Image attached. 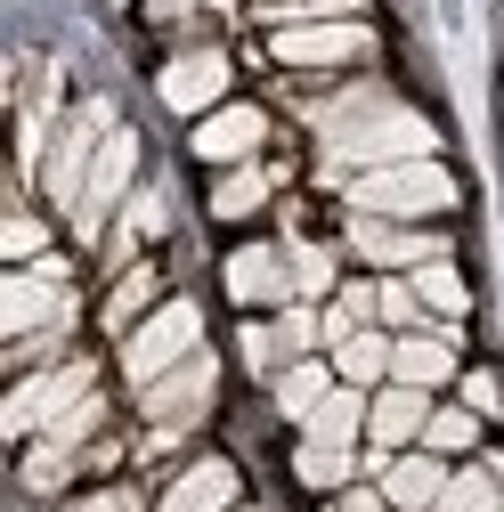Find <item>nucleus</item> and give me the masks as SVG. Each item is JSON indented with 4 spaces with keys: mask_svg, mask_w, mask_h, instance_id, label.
Segmentation results:
<instances>
[{
    "mask_svg": "<svg viewBox=\"0 0 504 512\" xmlns=\"http://www.w3.org/2000/svg\"><path fill=\"white\" fill-rule=\"evenodd\" d=\"M309 122H318V139H326V187H350L366 171H391V163H423L439 139H431V122L407 114L391 90H342V98H309Z\"/></svg>",
    "mask_w": 504,
    "mask_h": 512,
    "instance_id": "f257e3e1",
    "label": "nucleus"
},
{
    "mask_svg": "<svg viewBox=\"0 0 504 512\" xmlns=\"http://www.w3.org/2000/svg\"><path fill=\"white\" fill-rule=\"evenodd\" d=\"M448 204H456V179L439 171L431 155L350 179V212H366V220H423V212H448Z\"/></svg>",
    "mask_w": 504,
    "mask_h": 512,
    "instance_id": "f03ea898",
    "label": "nucleus"
},
{
    "mask_svg": "<svg viewBox=\"0 0 504 512\" xmlns=\"http://www.w3.org/2000/svg\"><path fill=\"white\" fill-rule=\"evenodd\" d=\"M106 139H114V106H106V98H82V114L66 122V131H57V147H49V163H41L49 204L82 212V187H90V171H98Z\"/></svg>",
    "mask_w": 504,
    "mask_h": 512,
    "instance_id": "7ed1b4c3",
    "label": "nucleus"
},
{
    "mask_svg": "<svg viewBox=\"0 0 504 512\" xmlns=\"http://www.w3.org/2000/svg\"><path fill=\"white\" fill-rule=\"evenodd\" d=\"M196 342H204L196 301H163V309H147V326H131V342H122V366H131V382L147 391V382H163L171 366L196 358Z\"/></svg>",
    "mask_w": 504,
    "mask_h": 512,
    "instance_id": "20e7f679",
    "label": "nucleus"
},
{
    "mask_svg": "<svg viewBox=\"0 0 504 512\" xmlns=\"http://www.w3.org/2000/svg\"><path fill=\"white\" fill-rule=\"evenodd\" d=\"M0 326L9 342H33V334H66L74 326V301H66V261H41L25 277L0 285Z\"/></svg>",
    "mask_w": 504,
    "mask_h": 512,
    "instance_id": "39448f33",
    "label": "nucleus"
},
{
    "mask_svg": "<svg viewBox=\"0 0 504 512\" xmlns=\"http://www.w3.org/2000/svg\"><path fill=\"white\" fill-rule=\"evenodd\" d=\"M374 49V33L358 17H326V25H277L269 33V57L277 66H358Z\"/></svg>",
    "mask_w": 504,
    "mask_h": 512,
    "instance_id": "423d86ee",
    "label": "nucleus"
},
{
    "mask_svg": "<svg viewBox=\"0 0 504 512\" xmlns=\"http://www.w3.org/2000/svg\"><path fill=\"white\" fill-rule=\"evenodd\" d=\"M212 391H220V366L196 350L187 366H171L163 382H147V391H139V407H147V423H155V431H187V423L212 407Z\"/></svg>",
    "mask_w": 504,
    "mask_h": 512,
    "instance_id": "0eeeda50",
    "label": "nucleus"
},
{
    "mask_svg": "<svg viewBox=\"0 0 504 512\" xmlns=\"http://www.w3.org/2000/svg\"><path fill=\"white\" fill-rule=\"evenodd\" d=\"M82 399H90V358H74V366H57V374L17 382V399L0 407V423H9V431H41V423H57L66 407H82Z\"/></svg>",
    "mask_w": 504,
    "mask_h": 512,
    "instance_id": "6e6552de",
    "label": "nucleus"
},
{
    "mask_svg": "<svg viewBox=\"0 0 504 512\" xmlns=\"http://www.w3.org/2000/svg\"><path fill=\"white\" fill-rule=\"evenodd\" d=\"M350 244L366 252L374 269H431V261H448V244H439L431 228H399V220H350Z\"/></svg>",
    "mask_w": 504,
    "mask_h": 512,
    "instance_id": "1a4fd4ad",
    "label": "nucleus"
},
{
    "mask_svg": "<svg viewBox=\"0 0 504 512\" xmlns=\"http://www.w3.org/2000/svg\"><path fill=\"white\" fill-rule=\"evenodd\" d=\"M228 293H236L244 309H269V301L293 309V301H301V293H293V261H285L277 244H244L236 261H228Z\"/></svg>",
    "mask_w": 504,
    "mask_h": 512,
    "instance_id": "9d476101",
    "label": "nucleus"
},
{
    "mask_svg": "<svg viewBox=\"0 0 504 512\" xmlns=\"http://www.w3.org/2000/svg\"><path fill=\"white\" fill-rule=\"evenodd\" d=\"M155 90H163V106H171V114H212V106H220V90H228V57H220V49L171 57Z\"/></svg>",
    "mask_w": 504,
    "mask_h": 512,
    "instance_id": "9b49d317",
    "label": "nucleus"
},
{
    "mask_svg": "<svg viewBox=\"0 0 504 512\" xmlns=\"http://www.w3.org/2000/svg\"><path fill=\"white\" fill-rule=\"evenodd\" d=\"M131 163H139V139H131V131H114L106 155H98V171H90V187H82V212H74L82 236H98V220L122 204V187H131Z\"/></svg>",
    "mask_w": 504,
    "mask_h": 512,
    "instance_id": "f8f14e48",
    "label": "nucleus"
},
{
    "mask_svg": "<svg viewBox=\"0 0 504 512\" xmlns=\"http://www.w3.org/2000/svg\"><path fill=\"white\" fill-rule=\"evenodd\" d=\"M261 139H269L261 106H220V114L196 122V155L204 163H244V155H261Z\"/></svg>",
    "mask_w": 504,
    "mask_h": 512,
    "instance_id": "ddd939ff",
    "label": "nucleus"
},
{
    "mask_svg": "<svg viewBox=\"0 0 504 512\" xmlns=\"http://www.w3.org/2000/svg\"><path fill=\"white\" fill-rule=\"evenodd\" d=\"M423 423H431V407H423V391H407V382H391V391L366 407V431H374L383 456H407V447L423 439Z\"/></svg>",
    "mask_w": 504,
    "mask_h": 512,
    "instance_id": "4468645a",
    "label": "nucleus"
},
{
    "mask_svg": "<svg viewBox=\"0 0 504 512\" xmlns=\"http://www.w3.org/2000/svg\"><path fill=\"white\" fill-rule=\"evenodd\" d=\"M163 512H236V464L204 456V464H187L163 496Z\"/></svg>",
    "mask_w": 504,
    "mask_h": 512,
    "instance_id": "2eb2a0df",
    "label": "nucleus"
},
{
    "mask_svg": "<svg viewBox=\"0 0 504 512\" xmlns=\"http://www.w3.org/2000/svg\"><path fill=\"white\" fill-rule=\"evenodd\" d=\"M439 488H448V464H439L431 447H423V456H391V464H383V496H391V512H431Z\"/></svg>",
    "mask_w": 504,
    "mask_h": 512,
    "instance_id": "dca6fc26",
    "label": "nucleus"
},
{
    "mask_svg": "<svg viewBox=\"0 0 504 512\" xmlns=\"http://www.w3.org/2000/svg\"><path fill=\"white\" fill-rule=\"evenodd\" d=\"M448 374H456L448 334H399V350H391V382H407V391H439Z\"/></svg>",
    "mask_w": 504,
    "mask_h": 512,
    "instance_id": "f3484780",
    "label": "nucleus"
},
{
    "mask_svg": "<svg viewBox=\"0 0 504 512\" xmlns=\"http://www.w3.org/2000/svg\"><path fill=\"white\" fill-rule=\"evenodd\" d=\"M366 407H374L366 391H350V382H334V391H326V407H318V415H309L301 431H309V439H318V447H350V439L366 431Z\"/></svg>",
    "mask_w": 504,
    "mask_h": 512,
    "instance_id": "a211bd4d",
    "label": "nucleus"
},
{
    "mask_svg": "<svg viewBox=\"0 0 504 512\" xmlns=\"http://www.w3.org/2000/svg\"><path fill=\"white\" fill-rule=\"evenodd\" d=\"M391 350H399L391 334H374V326H366V334H350V342L334 350V374L350 382V391H366V382H391Z\"/></svg>",
    "mask_w": 504,
    "mask_h": 512,
    "instance_id": "6ab92c4d",
    "label": "nucleus"
},
{
    "mask_svg": "<svg viewBox=\"0 0 504 512\" xmlns=\"http://www.w3.org/2000/svg\"><path fill=\"white\" fill-rule=\"evenodd\" d=\"M431 512H504V464H480V472H448Z\"/></svg>",
    "mask_w": 504,
    "mask_h": 512,
    "instance_id": "aec40b11",
    "label": "nucleus"
},
{
    "mask_svg": "<svg viewBox=\"0 0 504 512\" xmlns=\"http://www.w3.org/2000/svg\"><path fill=\"white\" fill-rule=\"evenodd\" d=\"M326 391H334V374H326L318 358H293V366L277 374V407H285L293 423H309V415H318V407H326Z\"/></svg>",
    "mask_w": 504,
    "mask_h": 512,
    "instance_id": "412c9836",
    "label": "nucleus"
},
{
    "mask_svg": "<svg viewBox=\"0 0 504 512\" xmlns=\"http://www.w3.org/2000/svg\"><path fill=\"white\" fill-rule=\"evenodd\" d=\"M261 204H269V171H261V163H236V171L212 187V212H220V220H244V212H261Z\"/></svg>",
    "mask_w": 504,
    "mask_h": 512,
    "instance_id": "4be33fe9",
    "label": "nucleus"
},
{
    "mask_svg": "<svg viewBox=\"0 0 504 512\" xmlns=\"http://www.w3.org/2000/svg\"><path fill=\"white\" fill-rule=\"evenodd\" d=\"M374 309H383V285H342V301L326 309V342L342 350L350 334H366V317H374Z\"/></svg>",
    "mask_w": 504,
    "mask_h": 512,
    "instance_id": "5701e85b",
    "label": "nucleus"
},
{
    "mask_svg": "<svg viewBox=\"0 0 504 512\" xmlns=\"http://www.w3.org/2000/svg\"><path fill=\"white\" fill-rule=\"evenodd\" d=\"M472 439H480V415H472V407H431V423H423V447H431V456H464Z\"/></svg>",
    "mask_w": 504,
    "mask_h": 512,
    "instance_id": "b1692460",
    "label": "nucleus"
},
{
    "mask_svg": "<svg viewBox=\"0 0 504 512\" xmlns=\"http://www.w3.org/2000/svg\"><path fill=\"white\" fill-rule=\"evenodd\" d=\"M415 301H423V309H439V317H464V309H472V293H464V277H456L448 261L415 269Z\"/></svg>",
    "mask_w": 504,
    "mask_h": 512,
    "instance_id": "393cba45",
    "label": "nucleus"
},
{
    "mask_svg": "<svg viewBox=\"0 0 504 512\" xmlns=\"http://www.w3.org/2000/svg\"><path fill=\"white\" fill-rule=\"evenodd\" d=\"M293 472L309 480V488H350V447H318V439H301V456H293Z\"/></svg>",
    "mask_w": 504,
    "mask_h": 512,
    "instance_id": "a878e982",
    "label": "nucleus"
},
{
    "mask_svg": "<svg viewBox=\"0 0 504 512\" xmlns=\"http://www.w3.org/2000/svg\"><path fill=\"white\" fill-rule=\"evenodd\" d=\"M155 293H163V277L155 269H131L114 285V301H106V326H139V309H155Z\"/></svg>",
    "mask_w": 504,
    "mask_h": 512,
    "instance_id": "bb28decb",
    "label": "nucleus"
},
{
    "mask_svg": "<svg viewBox=\"0 0 504 512\" xmlns=\"http://www.w3.org/2000/svg\"><path fill=\"white\" fill-rule=\"evenodd\" d=\"M285 261H293V293H301V301H309V293H334V252H326V244H293Z\"/></svg>",
    "mask_w": 504,
    "mask_h": 512,
    "instance_id": "cd10ccee",
    "label": "nucleus"
},
{
    "mask_svg": "<svg viewBox=\"0 0 504 512\" xmlns=\"http://www.w3.org/2000/svg\"><path fill=\"white\" fill-rule=\"evenodd\" d=\"M277 342H285L293 358H309V350L326 342V317L309 309V301H293V309H277Z\"/></svg>",
    "mask_w": 504,
    "mask_h": 512,
    "instance_id": "c85d7f7f",
    "label": "nucleus"
},
{
    "mask_svg": "<svg viewBox=\"0 0 504 512\" xmlns=\"http://www.w3.org/2000/svg\"><path fill=\"white\" fill-rule=\"evenodd\" d=\"M244 366H252V374H269V382L293 366V350L277 342V326H244Z\"/></svg>",
    "mask_w": 504,
    "mask_h": 512,
    "instance_id": "c756f323",
    "label": "nucleus"
},
{
    "mask_svg": "<svg viewBox=\"0 0 504 512\" xmlns=\"http://www.w3.org/2000/svg\"><path fill=\"white\" fill-rule=\"evenodd\" d=\"M261 9L285 25H326V17H358V0H261Z\"/></svg>",
    "mask_w": 504,
    "mask_h": 512,
    "instance_id": "7c9ffc66",
    "label": "nucleus"
},
{
    "mask_svg": "<svg viewBox=\"0 0 504 512\" xmlns=\"http://www.w3.org/2000/svg\"><path fill=\"white\" fill-rule=\"evenodd\" d=\"M66 472H74V447H57V439H41L33 456H25V488H57Z\"/></svg>",
    "mask_w": 504,
    "mask_h": 512,
    "instance_id": "2f4dec72",
    "label": "nucleus"
},
{
    "mask_svg": "<svg viewBox=\"0 0 504 512\" xmlns=\"http://www.w3.org/2000/svg\"><path fill=\"white\" fill-rule=\"evenodd\" d=\"M155 228H163V196L147 187V196L122 204V236H114V252H131V236H155Z\"/></svg>",
    "mask_w": 504,
    "mask_h": 512,
    "instance_id": "473e14b6",
    "label": "nucleus"
},
{
    "mask_svg": "<svg viewBox=\"0 0 504 512\" xmlns=\"http://www.w3.org/2000/svg\"><path fill=\"white\" fill-rule=\"evenodd\" d=\"M98 423H106V407H98V391H90L82 407H66V415H57V423H49V439H57V447H82V439H90Z\"/></svg>",
    "mask_w": 504,
    "mask_h": 512,
    "instance_id": "72a5a7b5",
    "label": "nucleus"
},
{
    "mask_svg": "<svg viewBox=\"0 0 504 512\" xmlns=\"http://www.w3.org/2000/svg\"><path fill=\"white\" fill-rule=\"evenodd\" d=\"M383 326H399V334H415V317H423V301H415V285H383Z\"/></svg>",
    "mask_w": 504,
    "mask_h": 512,
    "instance_id": "f704fd0d",
    "label": "nucleus"
},
{
    "mask_svg": "<svg viewBox=\"0 0 504 512\" xmlns=\"http://www.w3.org/2000/svg\"><path fill=\"white\" fill-rule=\"evenodd\" d=\"M464 407H472V415H496V407H504V382H496V374H464Z\"/></svg>",
    "mask_w": 504,
    "mask_h": 512,
    "instance_id": "c9c22d12",
    "label": "nucleus"
},
{
    "mask_svg": "<svg viewBox=\"0 0 504 512\" xmlns=\"http://www.w3.org/2000/svg\"><path fill=\"white\" fill-rule=\"evenodd\" d=\"M0 244H9L17 261H33V252H41V220H9V228H0Z\"/></svg>",
    "mask_w": 504,
    "mask_h": 512,
    "instance_id": "e433bc0d",
    "label": "nucleus"
},
{
    "mask_svg": "<svg viewBox=\"0 0 504 512\" xmlns=\"http://www.w3.org/2000/svg\"><path fill=\"white\" fill-rule=\"evenodd\" d=\"M334 512H391V496H383V488H342Z\"/></svg>",
    "mask_w": 504,
    "mask_h": 512,
    "instance_id": "4c0bfd02",
    "label": "nucleus"
},
{
    "mask_svg": "<svg viewBox=\"0 0 504 512\" xmlns=\"http://www.w3.org/2000/svg\"><path fill=\"white\" fill-rule=\"evenodd\" d=\"M82 512H131V504H122V496H90Z\"/></svg>",
    "mask_w": 504,
    "mask_h": 512,
    "instance_id": "58836bf2",
    "label": "nucleus"
},
{
    "mask_svg": "<svg viewBox=\"0 0 504 512\" xmlns=\"http://www.w3.org/2000/svg\"><path fill=\"white\" fill-rule=\"evenodd\" d=\"M147 9H155V17H179V0H147Z\"/></svg>",
    "mask_w": 504,
    "mask_h": 512,
    "instance_id": "ea45409f",
    "label": "nucleus"
}]
</instances>
